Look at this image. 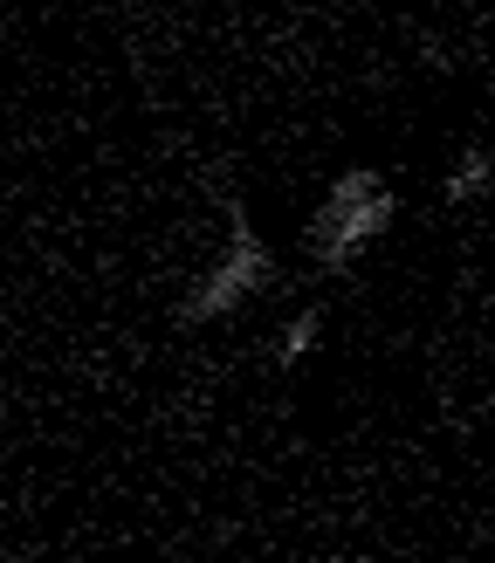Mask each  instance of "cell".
Wrapping results in <instances>:
<instances>
[{"label":"cell","instance_id":"cell-1","mask_svg":"<svg viewBox=\"0 0 495 563\" xmlns=\"http://www.w3.org/2000/svg\"><path fill=\"white\" fill-rule=\"evenodd\" d=\"M393 213H399L393 186H385L378 173H365V165H351V173L330 179L323 207H317V220H310V255H317L330 275H344L385 228H393Z\"/></svg>","mask_w":495,"mask_h":563},{"label":"cell","instance_id":"cell-2","mask_svg":"<svg viewBox=\"0 0 495 563\" xmlns=\"http://www.w3.org/2000/svg\"><path fill=\"white\" fill-rule=\"evenodd\" d=\"M268 282V247L255 234V220H248L234 207V228H228V255H220L213 275H200V289H193L179 302V323H213V317H234V309L248 302Z\"/></svg>","mask_w":495,"mask_h":563},{"label":"cell","instance_id":"cell-3","mask_svg":"<svg viewBox=\"0 0 495 563\" xmlns=\"http://www.w3.org/2000/svg\"><path fill=\"white\" fill-rule=\"evenodd\" d=\"M495 192V145H468L448 173V207H468V200H488Z\"/></svg>","mask_w":495,"mask_h":563},{"label":"cell","instance_id":"cell-4","mask_svg":"<svg viewBox=\"0 0 495 563\" xmlns=\"http://www.w3.org/2000/svg\"><path fill=\"white\" fill-rule=\"evenodd\" d=\"M317 323H323V317H317V309H310V317H296V323L283 330V344H275V364H283V372H289V364H296L302 351L317 344Z\"/></svg>","mask_w":495,"mask_h":563}]
</instances>
